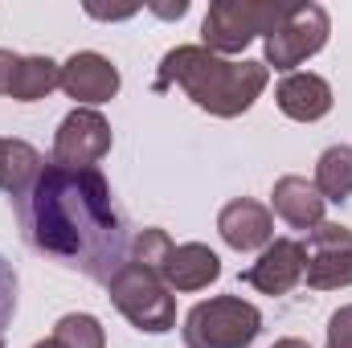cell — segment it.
<instances>
[{
	"instance_id": "obj_6",
	"label": "cell",
	"mask_w": 352,
	"mask_h": 348,
	"mask_svg": "<svg viewBox=\"0 0 352 348\" xmlns=\"http://www.w3.org/2000/svg\"><path fill=\"white\" fill-rule=\"evenodd\" d=\"M328 33H332V21H328V8L316 4V0H303V4H291L287 17L274 25V33L266 37L263 45V66L270 70H283V74H295V66H303L307 58H316L324 45H328Z\"/></svg>"
},
{
	"instance_id": "obj_21",
	"label": "cell",
	"mask_w": 352,
	"mask_h": 348,
	"mask_svg": "<svg viewBox=\"0 0 352 348\" xmlns=\"http://www.w3.org/2000/svg\"><path fill=\"white\" fill-rule=\"evenodd\" d=\"M328 348H352V303L332 312V320H328Z\"/></svg>"
},
{
	"instance_id": "obj_7",
	"label": "cell",
	"mask_w": 352,
	"mask_h": 348,
	"mask_svg": "<svg viewBox=\"0 0 352 348\" xmlns=\"http://www.w3.org/2000/svg\"><path fill=\"white\" fill-rule=\"evenodd\" d=\"M303 283L316 291L352 287V234L336 221H320L303 242Z\"/></svg>"
},
{
	"instance_id": "obj_8",
	"label": "cell",
	"mask_w": 352,
	"mask_h": 348,
	"mask_svg": "<svg viewBox=\"0 0 352 348\" xmlns=\"http://www.w3.org/2000/svg\"><path fill=\"white\" fill-rule=\"evenodd\" d=\"M111 123L94 107H74L54 135V160L58 168H94L111 152Z\"/></svg>"
},
{
	"instance_id": "obj_1",
	"label": "cell",
	"mask_w": 352,
	"mask_h": 348,
	"mask_svg": "<svg viewBox=\"0 0 352 348\" xmlns=\"http://www.w3.org/2000/svg\"><path fill=\"white\" fill-rule=\"evenodd\" d=\"M25 242L94 283L127 262V221L111 197V184L98 168H58L45 164L25 197L12 201Z\"/></svg>"
},
{
	"instance_id": "obj_14",
	"label": "cell",
	"mask_w": 352,
	"mask_h": 348,
	"mask_svg": "<svg viewBox=\"0 0 352 348\" xmlns=\"http://www.w3.org/2000/svg\"><path fill=\"white\" fill-rule=\"evenodd\" d=\"M324 197H320V188L307 180V176H278L274 180V188H270V209H274V217H283L291 230H316L320 221H324Z\"/></svg>"
},
{
	"instance_id": "obj_22",
	"label": "cell",
	"mask_w": 352,
	"mask_h": 348,
	"mask_svg": "<svg viewBox=\"0 0 352 348\" xmlns=\"http://www.w3.org/2000/svg\"><path fill=\"white\" fill-rule=\"evenodd\" d=\"M16 62H21V54L0 50V94H8V87H12V70H16Z\"/></svg>"
},
{
	"instance_id": "obj_17",
	"label": "cell",
	"mask_w": 352,
	"mask_h": 348,
	"mask_svg": "<svg viewBox=\"0 0 352 348\" xmlns=\"http://www.w3.org/2000/svg\"><path fill=\"white\" fill-rule=\"evenodd\" d=\"M324 201L332 205H349L352 201V148L349 144H332L320 160H316V180Z\"/></svg>"
},
{
	"instance_id": "obj_23",
	"label": "cell",
	"mask_w": 352,
	"mask_h": 348,
	"mask_svg": "<svg viewBox=\"0 0 352 348\" xmlns=\"http://www.w3.org/2000/svg\"><path fill=\"white\" fill-rule=\"evenodd\" d=\"M152 12H160V17H184V12H188V0H176V4H152Z\"/></svg>"
},
{
	"instance_id": "obj_4",
	"label": "cell",
	"mask_w": 352,
	"mask_h": 348,
	"mask_svg": "<svg viewBox=\"0 0 352 348\" xmlns=\"http://www.w3.org/2000/svg\"><path fill=\"white\" fill-rule=\"evenodd\" d=\"M291 4L278 0H213L201 21V41L209 54H242L254 37H270Z\"/></svg>"
},
{
	"instance_id": "obj_9",
	"label": "cell",
	"mask_w": 352,
	"mask_h": 348,
	"mask_svg": "<svg viewBox=\"0 0 352 348\" xmlns=\"http://www.w3.org/2000/svg\"><path fill=\"white\" fill-rule=\"evenodd\" d=\"M58 87L66 90L78 107H98V102H111L119 94V66L94 50L82 54H70L62 62V78Z\"/></svg>"
},
{
	"instance_id": "obj_24",
	"label": "cell",
	"mask_w": 352,
	"mask_h": 348,
	"mask_svg": "<svg viewBox=\"0 0 352 348\" xmlns=\"http://www.w3.org/2000/svg\"><path fill=\"white\" fill-rule=\"evenodd\" d=\"M274 348H311L307 340H295V336H287V340H278Z\"/></svg>"
},
{
	"instance_id": "obj_19",
	"label": "cell",
	"mask_w": 352,
	"mask_h": 348,
	"mask_svg": "<svg viewBox=\"0 0 352 348\" xmlns=\"http://www.w3.org/2000/svg\"><path fill=\"white\" fill-rule=\"evenodd\" d=\"M168 250H173V238L164 234V230H140L135 238H131V250H127V262H135V266H144V270H156L160 274V266L168 259Z\"/></svg>"
},
{
	"instance_id": "obj_25",
	"label": "cell",
	"mask_w": 352,
	"mask_h": 348,
	"mask_svg": "<svg viewBox=\"0 0 352 348\" xmlns=\"http://www.w3.org/2000/svg\"><path fill=\"white\" fill-rule=\"evenodd\" d=\"M33 348H62V345H58V340L50 336V340H37V345H33Z\"/></svg>"
},
{
	"instance_id": "obj_5",
	"label": "cell",
	"mask_w": 352,
	"mask_h": 348,
	"mask_svg": "<svg viewBox=\"0 0 352 348\" xmlns=\"http://www.w3.org/2000/svg\"><path fill=\"white\" fill-rule=\"evenodd\" d=\"M107 295H111V303L119 307V316H123L131 328H140V332L160 336V332H168L176 324V299L156 270H144V266H135V262H123V266L111 274Z\"/></svg>"
},
{
	"instance_id": "obj_11",
	"label": "cell",
	"mask_w": 352,
	"mask_h": 348,
	"mask_svg": "<svg viewBox=\"0 0 352 348\" xmlns=\"http://www.w3.org/2000/svg\"><path fill=\"white\" fill-rule=\"evenodd\" d=\"M217 234L230 250L238 254H263L266 246L274 242V213L266 209L263 201H250V197H238L230 201L221 213H217Z\"/></svg>"
},
{
	"instance_id": "obj_12",
	"label": "cell",
	"mask_w": 352,
	"mask_h": 348,
	"mask_svg": "<svg viewBox=\"0 0 352 348\" xmlns=\"http://www.w3.org/2000/svg\"><path fill=\"white\" fill-rule=\"evenodd\" d=\"M160 279L168 291H205L209 283L221 279V259L205 246V242H180L168 250V259L160 266Z\"/></svg>"
},
{
	"instance_id": "obj_18",
	"label": "cell",
	"mask_w": 352,
	"mask_h": 348,
	"mask_svg": "<svg viewBox=\"0 0 352 348\" xmlns=\"http://www.w3.org/2000/svg\"><path fill=\"white\" fill-rule=\"evenodd\" d=\"M54 340L62 348H107V332L102 324L87 316V312H70L54 324Z\"/></svg>"
},
{
	"instance_id": "obj_16",
	"label": "cell",
	"mask_w": 352,
	"mask_h": 348,
	"mask_svg": "<svg viewBox=\"0 0 352 348\" xmlns=\"http://www.w3.org/2000/svg\"><path fill=\"white\" fill-rule=\"evenodd\" d=\"M58 78H62V66H58L54 58L29 54V58H21L16 70H12L8 98H16V102H37V98H45L50 90H58Z\"/></svg>"
},
{
	"instance_id": "obj_2",
	"label": "cell",
	"mask_w": 352,
	"mask_h": 348,
	"mask_svg": "<svg viewBox=\"0 0 352 348\" xmlns=\"http://www.w3.org/2000/svg\"><path fill=\"white\" fill-rule=\"evenodd\" d=\"M270 70L263 62H234L221 54H209L205 45H176L164 54L160 74H156V90L180 87L201 111L217 115V119H238L246 115L258 98H263Z\"/></svg>"
},
{
	"instance_id": "obj_20",
	"label": "cell",
	"mask_w": 352,
	"mask_h": 348,
	"mask_svg": "<svg viewBox=\"0 0 352 348\" xmlns=\"http://www.w3.org/2000/svg\"><path fill=\"white\" fill-rule=\"evenodd\" d=\"M12 316H16V274H12L8 259L0 254V345H4V336H8Z\"/></svg>"
},
{
	"instance_id": "obj_10",
	"label": "cell",
	"mask_w": 352,
	"mask_h": 348,
	"mask_svg": "<svg viewBox=\"0 0 352 348\" xmlns=\"http://www.w3.org/2000/svg\"><path fill=\"white\" fill-rule=\"evenodd\" d=\"M303 242L295 238H274L258 259L242 270V283L263 291V295H287L303 283Z\"/></svg>"
},
{
	"instance_id": "obj_15",
	"label": "cell",
	"mask_w": 352,
	"mask_h": 348,
	"mask_svg": "<svg viewBox=\"0 0 352 348\" xmlns=\"http://www.w3.org/2000/svg\"><path fill=\"white\" fill-rule=\"evenodd\" d=\"M45 160L33 144L25 140H0V193H8L12 201L29 193V184L41 176Z\"/></svg>"
},
{
	"instance_id": "obj_3",
	"label": "cell",
	"mask_w": 352,
	"mask_h": 348,
	"mask_svg": "<svg viewBox=\"0 0 352 348\" xmlns=\"http://www.w3.org/2000/svg\"><path fill=\"white\" fill-rule=\"evenodd\" d=\"M258 332H263V312L242 295L201 299L180 328L188 348H250Z\"/></svg>"
},
{
	"instance_id": "obj_13",
	"label": "cell",
	"mask_w": 352,
	"mask_h": 348,
	"mask_svg": "<svg viewBox=\"0 0 352 348\" xmlns=\"http://www.w3.org/2000/svg\"><path fill=\"white\" fill-rule=\"evenodd\" d=\"M274 102H278V111L287 119L316 123V119H324L332 111V87H328V78H320L311 70H295L274 87Z\"/></svg>"
}]
</instances>
